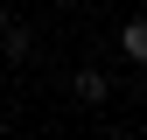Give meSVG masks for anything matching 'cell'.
Segmentation results:
<instances>
[{"label": "cell", "mask_w": 147, "mask_h": 140, "mask_svg": "<svg viewBox=\"0 0 147 140\" xmlns=\"http://www.w3.org/2000/svg\"><path fill=\"white\" fill-rule=\"evenodd\" d=\"M0 35H7V14H0Z\"/></svg>", "instance_id": "obj_3"}, {"label": "cell", "mask_w": 147, "mask_h": 140, "mask_svg": "<svg viewBox=\"0 0 147 140\" xmlns=\"http://www.w3.org/2000/svg\"><path fill=\"white\" fill-rule=\"evenodd\" d=\"M70 91H77V105H105V98H112V77H105V70H77Z\"/></svg>", "instance_id": "obj_1"}, {"label": "cell", "mask_w": 147, "mask_h": 140, "mask_svg": "<svg viewBox=\"0 0 147 140\" xmlns=\"http://www.w3.org/2000/svg\"><path fill=\"white\" fill-rule=\"evenodd\" d=\"M119 56L126 63H147V14H133V21L119 28Z\"/></svg>", "instance_id": "obj_2"}]
</instances>
